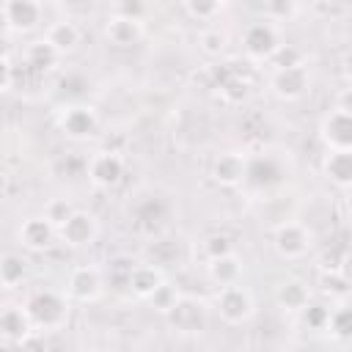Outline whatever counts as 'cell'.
<instances>
[{
    "label": "cell",
    "instance_id": "obj_1",
    "mask_svg": "<svg viewBox=\"0 0 352 352\" xmlns=\"http://www.w3.org/2000/svg\"><path fill=\"white\" fill-rule=\"evenodd\" d=\"M25 311H28V319H30L33 333H41L44 336V333L60 330L66 324V319H69V300L60 292L38 289V292H33L25 300Z\"/></svg>",
    "mask_w": 352,
    "mask_h": 352
},
{
    "label": "cell",
    "instance_id": "obj_2",
    "mask_svg": "<svg viewBox=\"0 0 352 352\" xmlns=\"http://www.w3.org/2000/svg\"><path fill=\"white\" fill-rule=\"evenodd\" d=\"M214 311L217 316L226 322V324H245L253 319L256 314V300L253 294L239 286V283H231V286H220L217 297H214Z\"/></svg>",
    "mask_w": 352,
    "mask_h": 352
},
{
    "label": "cell",
    "instance_id": "obj_3",
    "mask_svg": "<svg viewBox=\"0 0 352 352\" xmlns=\"http://www.w3.org/2000/svg\"><path fill=\"white\" fill-rule=\"evenodd\" d=\"M280 44H283L280 28L272 19H261V22L248 25V30L242 36V50L253 60H270Z\"/></svg>",
    "mask_w": 352,
    "mask_h": 352
},
{
    "label": "cell",
    "instance_id": "obj_4",
    "mask_svg": "<svg viewBox=\"0 0 352 352\" xmlns=\"http://www.w3.org/2000/svg\"><path fill=\"white\" fill-rule=\"evenodd\" d=\"M168 324L182 336H195L206 327V302L192 294H179L173 308L165 314Z\"/></svg>",
    "mask_w": 352,
    "mask_h": 352
},
{
    "label": "cell",
    "instance_id": "obj_5",
    "mask_svg": "<svg viewBox=\"0 0 352 352\" xmlns=\"http://www.w3.org/2000/svg\"><path fill=\"white\" fill-rule=\"evenodd\" d=\"M314 245V234L308 226L297 223V220H289V223H280L272 234V248L280 258L286 261H294V258H302Z\"/></svg>",
    "mask_w": 352,
    "mask_h": 352
},
{
    "label": "cell",
    "instance_id": "obj_6",
    "mask_svg": "<svg viewBox=\"0 0 352 352\" xmlns=\"http://www.w3.org/2000/svg\"><path fill=\"white\" fill-rule=\"evenodd\" d=\"M270 88L278 99L283 102H297L300 96L308 94L311 88V74L305 69V63H294V66H280L272 72L270 77Z\"/></svg>",
    "mask_w": 352,
    "mask_h": 352
},
{
    "label": "cell",
    "instance_id": "obj_7",
    "mask_svg": "<svg viewBox=\"0 0 352 352\" xmlns=\"http://www.w3.org/2000/svg\"><path fill=\"white\" fill-rule=\"evenodd\" d=\"M58 129L69 138V140H88L96 135L99 129V116L94 107L88 104H69L60 110L58 116Z\"/></svg>",
    "mask_w": 352,
    "mask_h": 352
},
{
    "label": "cell",
    "instance_id": "obj_8",
    "mask_svg": "<svg viewBox=\"0 0 352 352\" xmlns=\"http://www.w3.org/2000/svg\"><path fill=\"white\" fill-rule=\"evenodd\" d=\"M104 292V278L96 267L91 264H80L69 272V280H66V294L69 300L74 302H96Z\"/></svg>",
    "mask_w": 352,
    "mask_h": 352
},
{
    "label": "cell",
    "instance_id": "obj_9",
    "mask_svg": "<svg viewBox=\"0 0 352 352\" xmlns=\"http://www.w3.org/2000/svg\"><path fill=\"white\" fill-rule=\"evenodd\" d=\"M85 173H88L91 184L99 187V190L118 187L121 179H124V160H121V154H116V151H96V154L88 160Z\"/></svg>",
    "mask_w": 352,
    "mask_h": 352
},
{
    "label": "cell",
    "instance_id": "obj_10",
    "mask_svg": "<svg viewBox=\"0 0 352 352\" xmlns=\"http://www.w3.org/2000/svg\"><path fill=\"white\" fill-rule=\"evenodd\" d=\"M319 138L327 148H352V113L333 107L319 121Z\"/></svg>",
    "mask_w": 352,
    "mask_h": 352
},
{
    "label": "cell",
    "instance_id": "obj_11",
    "mask_svg": "<svg viewBox=\"0 0 352 352\" xmlns=\"http://www.w3.org/2000/svg\"><path fill=\"white\" fill-rule=\"evenodd\" d=\"M96 234H99V220H96V214H91L85 209H74L66 217V223L58 228L60 242L69 248H85L96 239Z\"/></svg>",
    "mask_w": 352,
    "mask_h": 352
},
{
    "label": "cell",
    "instance_id": "obj_12",
    "mask_svg": "<svg viewBox=\"0 0 352 352\" xmlns=\"http://www.w3.org/2000/svg\"><path fill=\"white\" fill-rule=\"evenodd\" d=\"M16 236H19V245H22V248H28V250H33V253H44L47 248L55 245L58 228H55L44 214H38V217H28V220L19 226Z\"/></svg>",
    "mask_w": 352,
    "mask_h": 352
},
{
    "label": "cell",
    "instance_id": "obj_13",
    "mask_svg": "<svg viewBox=\"0 0 352 352\" xmlns=\"http://www.w3.org/2000/svg\"><path fill=\"white\" fill-rule=\"evenodd\" d=\"M3 19L14 33H30L41 22V6L38 0H6Z\"/></svg>",
    "mask_w": 352,
    "mask_h": 352
},
{
    "label": "cell",
    "instance_id": "obj_14",
    "mask_svg": "<svg viewBox=\"0 0 352 352\" xmlns=\"http://www.w3.org/2000/svg\"><path fill=\"white\" fill-rule=\"evenodd\" d=\"M146 28H143V19H135V16H124V14H113L107 16V25H104V36L110 44L116 47H135L140 38H143Z\"/></svg>",
    "mask_w": 352,
    "mask_h": 352
},
{
    "label": "cell",
    "instance_id": "obj_15",
    "mask_svg": "<svg viewBox=\"0 0 352 352\" xmlns=\"http://www.w3.org/2000/svg\"><path fill=\"white\" fill-rule=\"evenodd\" d=\"M245 168H248V154H242V151H223L212 162V179L220 187H236L245 179Z\"/></svg>",
    "mask_w": 352,
    "mask_h": 352
},
{
    "label": "cell",
    "instance_id": "obj_16",
    "mask_svg": "<svg viewBox=\"0 0 352 352\" xmlns=\"http://www.w3.org/2000/svg\"><path fill=\"white\" fill-rule=\"evenodd\" d=\"M322 173L330 179V184L346 190L352 184V148H327L322 160Z\"/></svg>",
    "mask_w": 352,
    "mask_h": 352
},
{
    "label": "cell",
    "instance_id": "obj_17",
    "mask_svg": "<svg viewBox=\"0 0 352 352\" xmlns=\"http://www.w3.org/2000/svg\"><path fill=\"white\" fill-rule=\"evenodd\" d=\"M242 258L231 250V253H223V256H214V258H206V275L212 283L217 286H231V283H239L242 280Z\"/></svg>",
    "mask_w": 352,
    "mask_h": 352
},
{
    "label": "cell",
    "instance_id": "obj_18",
    "mask_svg": "<svg viewBox=\"0 0 352 352\" xmlns=\"http://www.w3.org/2000/svg\"><path fill=\"white\" fill-rule=\"evenodd\" d=\"M30 330L33 327H30L25 305H3L0 308V338H6L8 344H19Z\"/></svg>",
    "mask_w": 352,
    "mask_h": 352
},
{
    "label": "cell",
    "instance_id": "obj_19",
    "mask_svg": "<svg viewBox=\"0 0 352 352\" xmlns=\"http://www.w3.org/2000/svg\"><path fill=\"white\" fill-rule=\"evenodd\" d=\"M162 280H165V272H162L160 267H154V264H135V267L129 270V275H126V289H129L135 297L146 300Z\"/></svg>",
    "mask_w": 352,
    "mask_h": 352
},
{
    "label": "cell",
    "instance_id": "obj_20",
    "mask_svg": "<svg viewBox=\"0 0 352 352\" xmlns=\"http://www.w3.org/2000/svg\"><path fill=\"white\" fill-rule=\"evenodd\" d=\"M275 300H278V305H280L286 314H300V311L308 305V300H311V289H308L302 280L289 278V280H283V283L275 289Z\"/></svg>",
    "mask_w": 352,
    "mask_h": 352
},
{
    "label": "cell",
    "instance_id": "obj_21",
    "mask_svg": "<svg viewBox=\"0 0 352 352\" xmlns=\"http://www.w3.org/2000/svg\"><path fill=\"white\" fill-rule=\"evenodd\" d=\"M278 179H280V168L275 165V160H272L270 154H264V160H261V157H248V168H245L242 184L248 182V184H253V187H270V184H275Z\"/></svg>",
    "mask_w": 352,
    "mask_h": 352
},
{
    "label": "cell",
    "instance_id": "obj_22",
    "mask_svg": "<svg viewBox=\"0 0 352 352\" xmlns=\"http://www.w3.org/2000/svg\"><path fill=\"white\" fill-rule=\"evenodd\" d=\"M44 38L58 50V55H69V52H74L80 47V28L74 22H69V19H60V22L47 28Z\"/></svg>",
    "mask_w": 352,
    "mask_h": 352
},
{
    "label": "cell",
    "instance_id": "obj_23",
    "mask_svg": "<svg viewBox=\"0 0 352 352\" xmlns=\"http://www.w3.org/2000/svg\"><path fill=\"white\" fill-rule=\"evenodd\" d=\"M28 278V258L19 253H3L0 256V286L16 289Z\"/></svg>",
    "mask_w": 352,
    "mask_h": 352
},
{
    "label": "cell",
    "instance_id": "obj_24",
    "mask_svg": "<svg viewBox=\"0 0 352 352\" xmlns=\"http://www.w3.org/2000/svg\"><path fill=\"white\" fill-rule=\"evenodd\" d=\"M319 292L330 300H346L349 294V278L341 267H330V270H319V280H316Z\"/></svg>",
    "mask_w": 352,
    "mask_h": 352
},
{
    "label": "cell",
    "instance_id": "obj_25",
    "mask_svg": "<svg viewBox=\"0 0 352 352\" xmlns=\"http://www.w3.org/2000/svg\"><path fill=\"white\" fill-rule=\"evenodd\" d=\"M58 50L47 41V38H38V41H33L28 50H25V60L36 69V72H47V69H52L55 63H58Z\"/></svg>",
    "mask_w": 352,
    "mask_h": 352
},
{
    "label": "cell",
    "instance_id": "obj_26",
    "mask_svg": "<svg viewBox=\"0 0 352 352\" xmlns=\"http://www.w3.org/2000/svg\"><path fill=\"white\" fill-rule=\"evenodd\" d=\"M220 96L228 102V104H242L248 96H250V80L242 77L239 72H228L223 80H220Z\"/></svg>",
    "mask_w": 352,
    "mask_h": 352
},
{
    "label": "cell",
    "instance_id": "obj_27",
    "mask_svg": "<svg viewBox=\"0 0 352 352\" xmlns=\"http://www.w3.org/2000/svg\"><path fill=\"white\" fill-rule=\"evenodd\" d=\"M336 341H346L349 336H352V311L344 305V300H341V305H336V308H330V316H327V327H324Z\"/></svg>",
    "mask_w": 352,
    "mask_h": 352
},
{
    "label": "cell",
    "instance_id": "obj_28",
    "mask_svg": "<svg viewBox=\"0 0 352 352\" xmlns=\"http://www.w3.org/2000/svg\"><path fill=\"white\" fill-rule=\"evenodd\" d=\"M228 47V33L220 30V28H206L201 30L198 36V50L206 55V58H220Z\"/></svg>",
    "mask_w": 352,
    "mask_h": 352
},
{
    "label": "cell",
    "instance_id": "obj_29",
    "mask_svg": "<svg viewBox=\"0 0 352 352\" xmlns=\"http://www.w3.org/2000/svg\"><path fill=\"white\" fill-rule=\"evenodd\" d=\"M182 8L187 11V16L206 22V19H214L226 8V0H182Z\"/></svg>",
    "mask_w": 352,
    "mask_h": 352
},
{
    "label": "cell",
    "instance_id": "obj_30",
    "mask_svg": "<svg viewBox=\"0 0 352 352\" xmlns=\"http://www.w3.org/2000/svg\"><path fill=\"white\" fill-rule=\"evenodd\" d=\"M179 294H182V292H179L176 286H170L168 280H162V283H160V286H157L146 300L151 302V308H154L157 314H162V316H165V314L173 308V302L179 300Z\"/></svg>",
    "mask_w": 352,
    "mask_h": 352
},
{
    "label": "cell",
    "instance_id": "obj_31",
    "mask_svg": "<svg viewBox=\"0 0 352 352\" xmlns=\"http://www.w3.org/2000/svg\"><path fill=\"white\" fill-rule=\"evenodd\" d=\"M300 314H302V322H305L308 330H324V327H327L330 308H327L324 302H311V300H308V305H305Z\"/></svg>",
    "mask_w": 352,
    "mask_h": 352
},
{
    "label": "cell",
    "instance_id": "obj_32",
    "mask_svg": "<svg viewBox=\"0 0 352 352\" xmlns=\"http://www.w3.org/2000/svg\"><path fill=\"white\" fill-rule=\"evenodd\" d=\"M72 212H74V204H72L69 198H52V201L44 206V217H47L55 228H60Z\"/></svg>",
    "mask_w": 352,
    "mask_h": 352
},
{
    "label": "cell",
    "instance_id": "obj_33",
    "mask_svg": "<svg viewBox=\"0 0 352 352\" xmlns=\"http://www.w3.org/2000/svg\"><path fill=\"white\" fill-rule=\"evenodd\" d=\"M267 19L272 22H286L297 14V0H264Z\"/></svg>",
    "mask_w": 352,
    "mask_h": 352
},
{
    "label": "cell",
    "instance_id": "obj_34",
    "mask_svg": "<svg viewBox=\"0 0 352 352\" xmlns=\"http://www.w3.org/2000/svg\"><path fill=\"white\" fill-rule=\"evenodd\" d=\"M201 248H204V256H206V258H214V256L231 253V250H234V242H231L228 234H209Z\"/></svg>",
    "mask_w": 352,
    "mask_h": 352
},
{
    "label": "cell",
    "instance_id": "obj_35",
    "mask_svg": "<svg viewBox=\"0 0 352 352\" xmlns=\"http://www.w3.org/2000/svg\"><path fill=\"white\" fill-rule=\"evenodd\" d=\"M270 60H272V66H275V69H280V66H294V63H302V55H300V50H297V47L280 44Z\"/></svg>",
    "mask_w": 352,
    "mask_h": 352
},
{
    "label": "cell",
    "instance_id": "obj_36",
    "mask_svg": "<svg viewBox=\"0 0 352 352\" xmlns=\"http://www.w3.org/2000/svg\"><path fill=\"white\" fill-rule=\"evenodd\" d=\"M118 14L143 19V16H146V0H121V3H118Z\"/></svg>",
    "mask_w": 352,
    "mask_h": 352
},
{
    "label": "cell",
    "instance_id": "obj_37",
    "mask_svg": "<svg viewBox=\"0 0 352 352\" xmlns=\"http://www.w3.org/2000/svg\"><path fill=\"white\" fill-rule=\"evenodd\" d=\"M14 80V69L8 63V58H0V91H8Z\"/></svg>",
    "mask_w": 352,
    "mask_h": 352
},
{
    "label": "cell",
    "instance_id": "obj_38",
    "mask_svg": "<svg viewBox=\"0 0 352 352\" xmlns=\"http://www.w3.org/2000/svg\"><path fill=\"white\" fill-rule=\"evenodd\" d=\"M8 52H11V41L6 33H0V58H8Z\"/></svg>",
    "mask_w": 352,
    "mask_h": 352
}]
</instances>
